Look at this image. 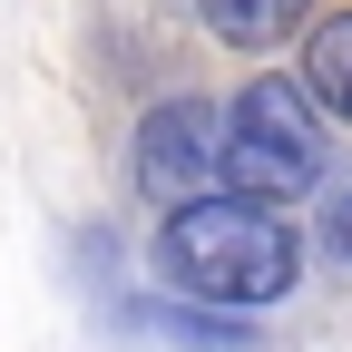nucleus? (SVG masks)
<instances>
[{
  "label": "nucleus",
  "instance_id": "nucleus-1",
  "mask_svg": "<svg viewBox=\"0 0 352 352\" xmlns=\"http://www.w3.org/2000/svg\"><path fill=\"white\" fill-rule=\"evenodd\" d=\"M157 274L196 303H284L294 274H303V245L294 226L264 196H235V186H206V196H176L166 226H157Z\"/></svg>",
  "mask_w": 352,
  "mask_h": 352
},
{
  "label": "nucleus",
  "instance_id": "nucleus-2",
  "mask_svg": "<svg viewBox=\"0 0 352 352\" xmlns=\"http://www.w3.org/2000/svg\"><path fill=\"white\" fill-rule=\"evenodd\" d=\"M323 108L303 98V78H245V98L215 118V186H235V196H264V206H284V196H314L323 186Z\"/></svg>",
  "mask_w": 352,
  "mask_h": 352
},
{
  "label": "nucleus",
  "instance_id": "nucleus-3",
  "mask_svg": "<svg viewBox=\"0 0 352 352\" xmlns=\"http://www.w3.org/2000/svg\"><path fill=\"white\" fill-rule=\"evenodd\" d=\"M138 186H147V206L215 186V108L206 98H166V108L138 118Z\"/></svg>",
  "mask_w": 352,
  "mask_h": 352
},
{
  "label": "nucleus",
  "instance_id": "nucleus-4",
  "mask_svg": "<svg viewBox=\"0 0 352 352\" xmlns=\"http://www.w3.org/2000/svg\"><path fill=\"white\" fill-rule=\"evenodd\" d=\"M303 98L323 108V127H352V10H333L314 39H303Z\"/></svg>",
  "mask_w": 352,
  "mask_h": 352
},
{
  "label": "nucleus",
  "instance_id": "nucleus-5",
  "mask_svg": "<svg viewBox=\"0 0 352 352\" xmlns=\"http://www.w3.org/2000/svg\"><path fill=\"white\" fill-rule=\"evenodd\" d=\"M215 39H235V50H264V39H284L303 20V0H196Z\"/></svg>",
  "mask_w": 352,
  "mask_h": 352
},
{
  "label": "nucleus",
  "instance_id": "nucleus-6",
  "mask_svg": "<svg viewBox=\"0 0 352 352\" xmlns=\"http://www.w3.org/2000/svg\"><path fill=\"white\" fill-rule=\"evenodd\" d=\"M333 254H352V196L333 206Z\"/></svg>",
  "mask_w": 352,
  "mask_h": 352
}]
</instances>
